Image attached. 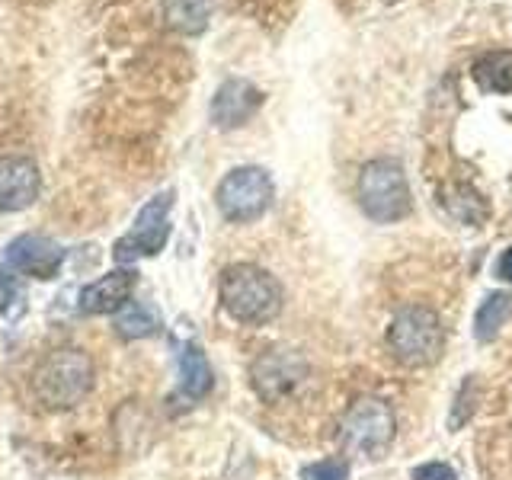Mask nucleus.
I'll return each mask as SVG.
<instances>
[{"mask_svg": "<svg viewBox=\"0 0 512 480\" xmlns=\"http://www.w3.org/2000/svg\"><path fill=\"white\" fill-rule=\"evenodd\" d=\"M218 295H221V308L228 311L237 324H247V327L272 324V320L282 314V304H285L279 279L256 263H234L224 269L218 282Z\"/></svg>", "mask_w": 512, "mask_h": 480, "instance_id": "f257e3e1", "label": "nucleus"}, {"mask_svg": "<svg viewBox=\"0 0 512 480\" xmlns=\"http://www.w3.org/2000/svg\"><path fill=\"white\" fill-rule=\"evenodd\" d=\"M93 359L84 349L64 346L48 352L32 372V394L45 410H71L93 388Z\"/></svg>", "mask_w": 512, "mask_h": 480, "instance_id": "f03ea898", "label": "nucleus"}, {"mask_svg": "<svg viewBox=\"0 0 512 480\" xmlns=\"http://www.w3.org/2000/svg\"><path fill=\"white\" fill-rule=\"evenodd\" d=\"M391 356L404 368H429L436 365L445 349L442 317L426 304H407L388 324Z\"/></svg>", "mask_w": 512, "mask_h": 480, "instance_id": "7ed1b4c3", "label": "nucleus"}, {"mask_svg": "<svg viewBox=\"0 0 512 480\" xmlns=\"http://www.w3.org/2000/svg\"><path fill=\"white\" fill-rule=\"evenodd\" d=\"M394 410L381 397H356L340 420V445L349 458L381 461L394 445Z\"/></svg>", "mask_w": 512, "mask_h": 480, "instance_id": "20e7f679", "label": "nucleus"}, {"mask_svg": "<svg viewBox=\"0 0 512 480\" xmlns=\"http://www.w3.org/2000/svg\"><path fill=\"white\" fill-rule=\"evenodd\" d=\"M359 205L365 218H372L375 224H394L404 221L413 212V196L404 167L391 157L368 160L359 173Z\"/></svg>", "mask_w": 512, "mask_h": 480, "instance_id": "39448f33", "label": "nucleus"}, {"mask_svg": "<svg viewBox=\"0 0 512 480\" xmlns=\"http://www.w3.org/2000/svg\"><path fill=\"white\" fill-rule=\"evenodd\" d=\"M272 199H276V186H272V176L263 167H237L215 189L218 212L231 224L260 221L269 212Z\"/></svg>", "mask_w": 512, "mask_h": 480, "instance_id": "423d86ee", "label": "nucleus"}, {"mask_svg": "<svg viewBox=\"0 0 512 480\" xmlns=\"http://www.w3.org/2000/svg\"><path fill=\"white\" fill-rule=\"evenodd\" d=\"M170 208H173V192H157L154 199H148L141 205V212L135 215L132 231H128L112 256L125 266V263H135L141 256H157L160 250L167 247L170 240Z\"/></svg>", "mask_w": 512, "mask_h": 480, "instance_id": "0eeeda50", "label": "nucleus"}, {"mask_svg": "<svg viewBox=\"0 0 512 480\" xmlns=\"http://www.w3.org/2000/svg\"><path fill=\"white\" fill-rule=\"evenodd\" d=\"M311 368L295 349H269L250 365V384L266 404H285L304 381H308Z\"/></svg>", "mask_w": 512, "mask_h": 480, "instance_id": "6e6552de", "label": "nucleus"}, {"mask_svg": "<svg viewBox=\"0 0 512 480\" xmlns=\"http://www.w3.org/2000/svg\"><path fill=\"white\" fill-rule=\"evenodd\" d=\"M263 90L250 84L247 77H231L215 90L212 96V125L221 128V132H231V128L247 125L256 112L263 109Z\"/></svg>", "mask_w": 512, "mask_h": 480, "instance_id": "1a4fd4ad", "label": "nucleus"}, {"mask_svg": "<svg viewBox=\"0 0 512 480\" xmlns=\"http://www.w3.org/2000/svg\"><path fill=\"white\" fill-rule=\"evenodd\" d=\"M4 260L10 269L29 279H55L64 263V250L55 244L52 237L42 234H23L7 244Z\"/></svg>", "mask_w": 512, "mask_h": 480, "instance_id": "9d476101", "label": "nucleus"}, {"mask_svg": "<svg viewBox=\"0 0 512 480\" xmlns=\"http://www.w3.org/2000/svg\"><path fill=\"white\" fill-rule=\"evenodd\" d=\"M42 176L36 160L26 154L0 157V212H23L39 199Z\"/></svg>", "mask_w": 512, "mask_h": 480, "instance_id": "9b49d317", "label": "nucleus"}, {"mask_svg": "<svg viewBox=\"0 0 512 480\" xmlns=\"http://www.w3.org/2000/svg\"><path fill=\"white\" fill-rule=\"evenodd\" d=\"M135 269H116L106 272L103 279L90 282L84 292H80V311L84 314H119L128 298L135 292Z\"/></svg>", "mask_w": 512, "mask_h": 480, "instance_id": "f8f14e48", "label": "nucleus"}, {"mask_svg": "<svg viewBox=\"0 0 512 480\" xmlns=\"http://www.w3.org/2000/svg\"><path fill=\"white\" fill-rule=\"evenodd\" d=\"M471 74L484 93L512 96V48H493V52H484L474 61Z\"/></svg>", "mask_w": 512, "mask_h": 480, "instance_id": "ddd939ff", "label": "nucleus"}, {"mask_svg": "<svg viewBox=\"0 0 512 480\" xmlns=\"http://www.w3.org/2000/svg\"><path fill=\"white\" fill-rule=\"evenodd\" d=\"M212 0H160L164 20L170 29L183 32V36H199L212 20Z\"/></svg>", "mask_w": 512, "mask_h": 480, "instance_id": "4468645a", "label": "nucleus"}, {"mask_svg": "<svg viewBox=\"0 0 512 480\" xmlns=\"http://www.w3.org/2000/svg\"><path fill=\"white\" fill-rule=\"evenodd\" d=\"M212 384H215V378H212V365H208L205 352L196 343L183 346V352H180V391L189 400H202V397H208V391H212Z\"/></svg>", "mask_w": 512, "mask_h": 480, "instance_id": "2eb2a0df", "label": "nucleus"}, {"mask_svg": "<svg viewBox=\"0 0 512 480\" xmlns=\"http://www.w3.org/2000/svg\"><path fill=\"white\" fill-rule=\"evenodd\" d=\"M512 320V292H490L474 314V336L480 343H493Z\"/></svg>", "mask_w": 512, "mask_h": 480, "instance_id": "dca6fc26", "label": "nucleus"}, {"mask_svg": "<svg viewBox=\"0 0 512 480\" xmlns=\"http://www.w3.org/2000/svg\"><path fill=\"white\" fill-rule=\"evenodd\" d=\"M157 327H160V317L148 304H125L116 314V333L122 340H144V336H154Z\"/></svg>", "mask_w": 512, "mask_h": 480, "instance_id": "f3484780", "label": "nucleus"}, {"mask_svg": "<svg viewBox=\"0 0 512 480\" xmlns=\"http://www.w3.org/2000/svg\"><path fill=\"white\" fill-rule=\"evenodd\" d=\"M448 208H452V215L468 221V224H480L487 218V202L477 196V192L471 186H455L452 192H448Z\"/></svg>", "mask_w": 512, "mask_h": 480, "instance_id": "a211bd4d", "label": "nucleus"}, {"mask_svg": "<svg viewBox=\"0 0 512 480\" xmlns=\"http://www.w3.org/2000/svg\"><path fill=\"white\" fill-rule=\"evenodd\" d=\"M301 480H349V461L346 458L314 461L301 471Z\"/></svg>", "mask_w": 512, "mask_h": 480, "instance_id": "6ab92c4d", "label": "nucleus"}, {"mask_svg": "<svg viewBox=\"0 0 512 480\" xmlns=\"http://www.w3.org/2000/svg\"><path fill=\"white\" fill-rule=\"evenodd\" d=\"M410 480H458L452 464H442V461H426V464H416L410 471Z\"/></svg>", "mask_w": 512, "mask_h": 480, "instance_id": "aec40b11", "label": "nucleus"}, {"mask_svg": "<svg viewBox=\"0 0 512 480\" xmlns=\"http://www.w3.org/2000/svg\"><path fill=\"white\" fill-rule=\"evenodd\" d=\"M493 276L500 279V282H509L512 285V247H506L500 253V260H496V266H493Z\"/></svg>", "mask_w": 512, "mask_h": 480, "instance_id": "412c9836", "label": "nucleus"}]
</instances>
